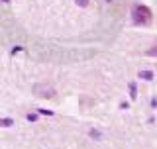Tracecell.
Returning a JSON list of instances; mask_svg holds the SVG:
<instances>
[{
    "instance_id": "cell-1",
    "label": "cell",
    "mask_w": 157,
    "mask_h": 149,
    "mask_svg": "<svg viewBox=\"0 0 157 149\" xmlns=\"http://www.w3.org/2000/svg\"><path fill=\"white\" fill-rule=\"evenodd\" d=\"M34 92H35V96H39V98H55V96H57L55 88H53L51 84H47V83L34 84Z\"/></svg>"
},
{
    "instance_id": "cell-2",
    "label": "cell",
    "mask_w": 157,
    "mask_h": 149,
    "mask_svg": "<svg viewBox=\"0 0 157 149\" xmlns=\"http://www.w3.org/2000/svg\"><path fill=\"white\" fill-rule=\"evenodd\" d=\"M134 18H136V22H138V24H140V22L147 24V22H149V18H151V14H149V10H147V8H143V6H136V8H134Z\"/></svg>"
},
{
    "instance_id": "cell-3",
    "label": "cell",
    "mask_w": 157,
    "mask_h": 149,
    "mask_svg": "<svg viewBox=\"0 0 157 149\" xmlns=\"http://www.w3.org/2000/svg\"><path fill=\"white\" fill-rule=\"evenodd\" d=\"M140 79L141 81H153V73L151 71H140Z\"/></svg>"
},
{
    "instance_id": "cell-4",
    "label": "cell",
    "mask_w": 157,
    "mask_h": 149,
    "mask_svg": "<svg viewBox=\"0 0 157 149\" xmlns=\"http://www.w3.org/2000/svg\"><path fill=\"white\" fill-rule=\"evenodd\" d=\"M130 96H132V100L138 98V88H136V83H130Z\"/></svg>"
},
{
    "instance_id": "cell-5",
    "label": "cell",
    "mask_w": 157,
    "mask_h": 149,
    "mask_svg": "<svg viewBox=\"0 0 157 149\" xmlns=\"http://www.w3.org/2000/svg\"><path fill=\"white\" fill-rule=\"evenodd\" d=\"M37 112H39V114H41V116H53V114H55V112H53V110H45V108H39V110H37Z\"/></svg>"
},
{
    "instance_id": "cell-6",
    "label": "cell",
    "mask_w": 157,
    "mask_h": 149,
    "mask_svg": "<svg viewBox=\"0 0 157 149\" xmlns=\"http://www.w3.org/2000/svg\"><path fill=\"white\" fill-rule=\"evenodd\" d=\"M90 137H94V139H100V137H102V133L98 132V130H90Z\"/></svg>"
},
{
    "instance_id": "cell-7",
    "label": "cell",
    "mask_w": 157,
    "mask_h": 149,
    "mask_svg": "<svg viewBox=\"0 0 157 149\" xmlns=\"http://www.w3.org/2000/svg\"><path fill=\"white\" fill-rule=\"evenodd\" d=\"M77 4H79L81 8H87V6H88V0H77Z\"/></svg>"
},
{
    "instance_id": "cell-8",
    "label": "cell",
    "mask_w": 157,
    "mask_h": 149,
    "mask_svg": "<svg viewBox=\"0 0 157 149\" xmlns=\"http://www.w3.org/2000/svg\"><path fill=\"white\" fill-rule=\"evenodd\" d=\"M147 55H149V57H157V47L149 49V51H147Z\"/></svg>"
},
{
    "instance_id": "cell-9",
    "label": "cell",
    "mask_w": 157,
    "mask_h": 149,
    "mask_svg": "<svg viewBox=\"0 0 157 149\" xmlns=\"http://www.w3.org/2000/svg\"><path fill=\"white\" fill-rule=\"evenodd\" d=\"M12 124H14V122H12L10 118H6V120H2V126H12Z\"/></svg>"
},
{
    "instance_id": "cell-10",
    "label": "cell",
    "mask_w": 157,
    "mask_h": 149,
    "mask_svg": "<svg viewBox=\"0 0 157 149\" xmlns=\"http://www.w3.org/2000/svg\"><path fill=\"white\" fill-rule=\"evenodd\" d=\"M28 120H30V122H35V120H37V114H28Z\"/></svg>"
},
{
    "instance_id": "cell-11",
    "label": "cell",
    "mask_w": 157,
    "mask_h": 149,
    "mask_svg": "<svg viewBox=\"0 0 157 149\" xmlns=\"http://www.w3.org/2000/svg\"><path fill=\"white\" fill-rule=\"evenodd\" d=\"M2 2H10V0H2Z\"/></svg>"
},
{
    "instance_id": "cell-12",
    "label": "cell",
    "mask_w": 157,
    "mask_h": 149,
    "mask_svg": "<svg viewBox=\"0 0 157 149\" xmlns=\"http://www.w3.org/2000/svg\"><path fill=\"white\" fill-rule=\"evenodd\" d=\"M0 126H2V120H0Z\"/></svg>"
},
{
    "instance_id": "cell-13",
    "label": "cell",
    "mask_w": 157,
    "mask_h": 149,
    "mask_svg": "<svg viewBox=\"0 0 157 149\" xmlns=\"http://www.w3.org/2000/svg\"><path fill=\"white\" fill-rule=\"evenodd\" d=\"M108 2H112V0H108Z\"/></svg>"
}]
</instances>
